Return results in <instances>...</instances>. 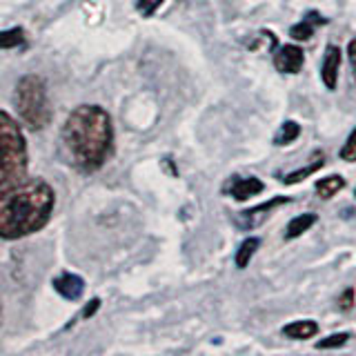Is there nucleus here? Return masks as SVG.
<instances>
[{
	"label": "nucleus",
	"mask_w": 356,
	"mask_h": 356,
	"mask_svg": "<svg viewBox=\"0 0 356 356\" xmlns=\"http://www.w3.org/2000/svg\"><path fill=\"white\" fill-rule=\"evenodd\" d=\"M60 138L78 170L96 172L114 149V125L100 105H81L67 116Z\"/></svg>",
	"instance_id": "nucleus-1"
},
{
	"label": "nucleus",
	"mask_w": 356,
	"mask_h": 356,
	"mask_svg": "<svg viewBox=\"0 0 356 356\" xmlns=\"http://www.w3.org/2000/svg\"><path fill=\"white\" fill-rule=\"evenodd\" d=\"M56 205L54 187L42 178H25L0 192V238L16 241L40 232L49 222Z\"/></svg>",
	"instance_id": "nucleus-2"
},
{
	"label": "nucleus",
	"mask_w": 356,
	"mask_h": 356,
	"mask_svg": "<svg viewBox=\"0 0 356 356\" xmlns=\"http://www.w3.org/2000/svg\"><path fill=\"white\" fill-rule=\"evenodd\" d=\"M27 140L16 118L0 111V192L27 178Z\"/></svg>",
	"instance_id": "nucleus-3"
},
{
	"label": "nucleus",
	"mask_w": 356,
	"mask_h": 356,
	"mask_svg": "<svg viewBox=\"0 0 356 356\" xmlns=\"http://www.w3.org/2000/svg\"><path fill=\"white\" fill-rule=\"evenodd\" d=\"M14 107L18 118L33 131L44 129L51 122V103L47 94V83L38 74H27L16 83L14 89Z\"/></svg>",
	"instance_id": "nucleus-4"
},
{
	"label": "nucleus",
	"mask_w": 356,
	"mask_h": 356,
	"mask_svg": "<svg viewBox=\"0 0 356 356\" xmlns=\"http://www.w3.org/2000/svg\"><path fill=\"white\" fill-rule=\"evenodd\" d=\"M289 203V198L287 196H276L272 200H267V203L259 205V207H252V209H245L238 214L236 222L243 227V229H254V227H259L261 222H265V218L272 214V209L278 207V205H285Z\"/></svg>",
	"instance_id": "nucleus-5"
},
{
	"label": "nucleus",
	"mask_w": 356,
	"mask_h": 356,
	"mask_svg": "<svg viewBox=\"0 0 356 356\" xmlns=\"http://www.w3.org/2000/svg\"><path fill=\"white\" fill-rule=\"evenodd\" d=\"M303 49L296 47V44H285V47H281L276 51L274 56V65L276 70L281 74H296L300 72V67H303Z\"/></svg>",
	"instance_id": "nucleus-6"
},
{
	"label": "nucleus",
	"mask_w": 356,
	"mask_h": 356,
	"mask_svg": "<svg viewBox=\"0 0 356 356\" xmlns=\"http://www.w3.org/2000/svg\"><path fill=\"white\" fill-rule=\"evenodd\" d=\"M51 285H54L56 292L67 300H78L85 292V281L78 274H72V272H65L60 276H56L51 281Z\"/></svg>",
	"instance_id": "nucleus-7"
},
{
	"label": "nucleus",
	"mask_w": 356,
	"mask_h": 356,
	"mask_svg": "<svg viewBox=\"0 0 356 356\" xmlns=\"http://www.w3.org/2000/svg\"><path fill=\"white\" fill-rule=\"evenodd\" d=\"M339 67H341V49L330 44L325 51V58H323V83H325L327 89H337L339 83Z\"/></svg>",
	"instance_id": "nucleus-8"
},
{
	"label": "nucleus",
	"mask_w": 356,
	"mask_h": 356,
	"mask_svg": "<svg viewBox=\"0 0 356 356\" xmlns=\"http://www.w3.org/2000/svg\"><path fill=\"white\" fill-rule=\"evenodd\" d=\"M263 192V183L259 181V178H236V181L232 183L229 187V194L236 198V200H248L256 194H261Z\"/></svg>",
	"instance_id": "nucleus-9"
},
{
	"label": "nucleus",
	"mask_w": 356,
	"mask_h": 356,
	"mask_svg": "<svg viewBox=\"0 0 356 356\" xmlns=\"http://www.w3.org/2000/svg\"><path fill=\"white\" fill-rule=\"evenodd\" d=\"M283 334L289 339H296V341H305L312 339L318 334V325L314 321H296V323H289V325L283 327Z\"/></svg>",
	"instance_id": "nucleus-10"
},
{
	"label": "nucleus",
	"mask_w": 356,
	"mask_h": 356,
	"mask_svg": "<svg viewBox=\"0 0 356 356\" xmlns=\"http://www.w3.org/2000/svg\"><path fill=\"white\" fill-rule=\"evenodd\" d=\"M323 165H325V156H323L321 152H316V154H314V159H312V163H309V165L300 167V170H296V172H292V174H287V176L283 178V183H287V185L300 183V181H303V178H307V176H312L314 172H318Z\"/></svg>",
	"instance_id": "nucleus-11"
},
{
	"label": "nucleus",
	"mask_w": 356,
	"mask_h": 356,
	"mask_svg": "<svg viewBox=\"0 0 356 356\" xmlns=\"http://www.w3.org/2000/svg\"><path fill=\"white\" fill-rule=\"evenodd\" d=\"M259 245H261V241L256 238V236H250V238H245L241 243V248L236 250V259H234V263H236L238 270H245V267L250 265L254 252L259 250Z\"/></svg>",
	"instance_id": "nucleus-12"
},
{
	"label": "nucleus",
	"mask_w": 356,
	"mask_h": 356,
	"mask_svg": "<svg viewBox=\"0 0 356 356\" xmlns=\"http://www.w3.org/2000/svg\"><path fill=\"white\" fill-rule=\"evenodd\" d=\"M316 222V214H300L294 220H289L287 232H285V238H298L300 234H305L312 225Z\"/></svg>",
	"instance_id": "nucleus-13"
},
{
	"label": "nucleus",
	"mask_w": 356,
	"mask_h": 356,
	"mask_svg": "<svg viewBox=\"0 0 356 356\" xmlns=\"http://www.w3.org/2000/svg\"><path fill=\"white\" fill-rule=\"evenodd\" d=\"M345 187V181L339 176V174H332L327 178H323V181L316 183V192L321 198H332L337 192H341V189Z\"/></svg>",
	"instance_id": "nucleus-14"
},
{
	"label": "nucleus",
	"mask_w": 356,
	"mask_h": 356,
	"mask_svg": "<svg viewBox=\"0 0 356 356\" xmlns=\"http://www.w3.org/2000/svg\"><path fill=\"white\" fill-rule=\"evenodd\" d=\"M22 42H25V29L22 27L0 31V49H14L20 47Z\"/></svg>",
	"instance_id": "nucleus-15"
},
{
	"label": "nucleus",
	"mask_w": 356,
	"mask_h": 356,
	"mask_svg": "<svg viewBox=\"0 0 356 356\" xmlns=\"http://www.w3.org/2000/svg\"><path fill=\"white\" fill-rule=\"evenodd\" d=\"M298 136H300V125H298V122H294V120H287V122H283V125H281V129H278L274 143L283 147V145L294 143Z\"/></svg>",
	"instance_id": "nucleus-16"
},
{
	"label": "nucleus",
	"mask_w": 356,
	"mask_h": 356,
	"mask_svg": "<svg viewBox=\"0 0 356 356\" xmlns=\"http://www.w3.org/2000/svg\"><path fill=\"white\" fill-rule=\"evenodd\" d=\"M312 33H314V25H312L309 20L298 22V25H294L292 29H289V36L296 38V40H307V38H312Z\"/></svg>",
	"instance_id": "nucleus-17"
},
{
	"label": "nucleus",
	"mask_w": 356,
	"mask_h": 356,
	"mask_svg": "<svg viewBox=\"0 0 356 356\" xmlns=\"http://www.w3.org/2000/svg\"><path fill=\"white\" fill-rule=\"evenodd\" d=\"M350 339V334H332V337H327L325 341H318L316 348L318 350H330V348H341V345H345Z\"/></svg>",
	"instance_id": "nucleus-18"
},
{
	"label": "nucleus",
	"mask_w": 356,
	"mask_h": 356,
	"mask_svg": "<svg viewBox=\"0 0 356 356\" xmlns=\"http://www.w3.org/2000/svg\"><path fill=\"white\" fill-rule=\"evenodd\" d=\"M165 3V0H138L136 3V9H138V14L143 18H149L156 14V9H159L161 5Z\"/></svg>",
	"instance_id": "nucleus-19"
},
{
	"label": "nucleus",
	"mask_w": 356,
	"mask_h": 356,
	"mask_svg": "<svg viewBox=\"0 0 356 356\" xmlns=\"http://www.w3.org/2000/svg\"><path fill=\"white\" fill-rule=\"evenodd\" d=\"M341 159H343V161H348V163H354V161H356V129L350 134L348 143L343 145V149H341Z\"/></svg>",
	"instance_id": "nucleus-20"
},
{
	"label": "nucleus",
	"mask_w": 356,
	"mask_h": 356,
	"mask_svg": "<svg viewBox=\"0 0 356 356\" xmlns=\"http://www.w3.org/2000/svg\"><path fill=\"white\" fill-rule=\"evenodd\" d=\"M100 307V300L98 298H94V300H89V305H85V309H83V318H89V316H94L96 314V309Z\"/></svg>",
	"instance_id": "nucleus-21"
},
{
	"label": "nucleus",
	"mask_w": 356,
	"mask_h": 356,
	"mask_svg": "<svg viewBox=\"0 0 356 356\" xmlns=\"http://www.w3.org/2000/svg\"><path fill=\"white\" fill-rule=\"evenodd\" d=\"M354 305V292L352 289H348V292H345V296H341V307L343 309H350Z\"/></svg>",
	"instance_id": "nucleus-22"
},
{
	"label": "nucleus",
	"mask_w": 356,
	"mask_h": 356,
	"mask_svg": "<svg viewBox=\"0 0 356 356\" xmlns=\"http://www.w3.org/2000/svg\"><path fill=\"white\" fill-rule=\"evenodd\" d=\"M348 54H350V58H352V56H356V38L350 42V47H348Z\"/></svg>",
	"instance_id": "nucleus-23"
},
{
	"label": "nucleus",
	"mask_w": 356,
	"mask_h": 356,
	"mask_svg": "<svg viewBox=\"0 0 356 356\" xmlns=\"http://www.w3.org/2000/svg\"><path fill=\"white\" fill-rule=\"evenodd\" d=\"M350 63H352V70H354V76H356V56H352Z\"/></svg>",
	"instance_id": "nucleus-24"
},
{
	"label": "nucleus",
	"mask_w": 356,
	"mask_h": 356,
	"mask_svg": "<svg viewBox=\"0 0 356 356\" xmlns=\"http://www.w3.org/2000/svg\"><path fill=\"white\" fill-rule=\"evenodd\" d=\"M0 316H3V307H0Z\"/></svg>",
	"instance_id": "nucleus-25"
}]
</instances>
